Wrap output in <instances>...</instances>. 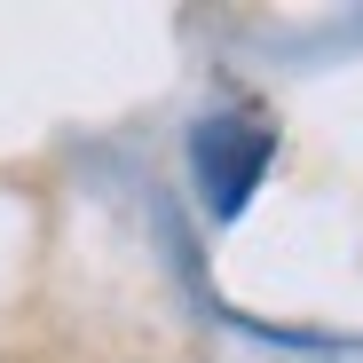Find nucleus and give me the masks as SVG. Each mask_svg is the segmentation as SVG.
<instances>
[{
  "label": "nucleus",
  "mask_w": 363,
  "mask_h": 363,
  "mask_svg": "<svg viewBox=\"0 0 363 363\" xmlns=\"http://www.w3.org/2000/svg\"><path fill=\"white\" fill-rule=\"evenodd\" d=\"M269 127L261 118H245V111H221V118H206V127L190 135V166H198V190H206V206L229 221V213H245V198L261 190V174H269Z\"/></svg>",
  "instance_id": "obj_1"
}]
</instances>
